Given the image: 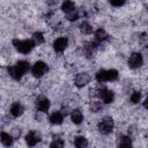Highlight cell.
Returning <instances> with one entry per match:
<instances>
[{
    "instance_id": "cell-11",
    "label": "cell",
    "mask_w": 148,
    "mask_h": 148,
    "mask_svg": "<svg viewBox=\"0 0 148 148\" xmlns=\"http://www.w3.org/2000/svg\"><path fill=\"white\" fill-rule=\"evenodd\" d=\"M9 112H10V114H12L13 117L17 118V117H21V116L23 114L24 108H23V105H22L20 102H15V103H13V104L10 105Z\"/></svg>"
},
{
    "instance_id": "cell-3",
    "label": "cell",
    "mask_w": 148,
    "mask_h": 148,
    "mask_svg": "<svg viewBox=\"0 0 148 148\" xmlns=\"http://www.w3.org/2000/svg\"><path fill=\"white\" fill-rule=\"evenodd\" d=\"M118 79V71L116 69H99L96 73V80L99 83L108 81H116Z\"/></svg>"
},
{
    "instance_id": "cell-26",
    "label": "cell",
    "mask_w": 148,
    "mask_h": 148,
    "mask_svg": "<svg viewBox=\"0 0 148 148\" xmlns=\"http://www.w3.org/2000/svg\"><path fill=\"white\" fill-rule=\"evenodd\" d=\"M109 1L113 7H120L126 2V0H109Z\"/></svg>"
},
{
    "instance_id": "cell-7",
    "label": "cell",
    "mask_w": 148,
    "mask_h": 148,
    "mask_svg": "<svg viewBox=\"0 0 148 148\" xmlns=\"http://www.w3.org/2000/svg\"><path fill=\"white\" fill-rule=\"evenodd\" d=\"M98 97L101 101H103L105 104H110L114 99V94L112 90H109L106 88H102L98 90Z\"/></svg>"
},
{
    "instance_id": "cell-19",
    "label": "cell",
    "mask_w": 148,
    "mask_h": 148,
    "mask_svg": "<svg viewBox=\"0 0 148 148\" xmlns=\"http://www.w3.org/2000/svg\"><path fill=\"white\" fill-rule=\"evenodd\" d=\"M74 146L77 148H83V147L88 146V141L84 136H76L74 140Z\"/></svg>"
},
{
    "instance_id": "cell-6",
    "label": "cell",
    "mask_w": 148,
    "mask_h": 148,
    "mask_svg": "<svg viewBox=\"0 0 148 148\" xmlns=\"http://www.w3.org/2000/svg\"><path fill=\"white\" fill-rule=\"evenodd\" d=\"M143 64V58L141 56V53H138V52H134L128 58V67L132 68V69H136L139 67H141Z\"/></svg>"
},
{
    "instance_id": "cell-20",
    "label": "cell",
    "mask_w": 148,
    "mask_h": 148,
    "mask_svg": "<svg viewBox=\"0 0 148 148\" xmlns=\"http://www.w3.org/2000/svg\"><path fill=\"white\" fill-rule=\"evenodd\" d=\"M80 30H81V32L84 34V35H90V34L92 32V27H91L88 22H82V23L80 24Z\"/></svg>"
},
{
    "instance_id": "cell-25",
    "label": "cell",
    "mask_w": 148,
    "mask_h": 148,
    "mask_svg": "<svg viewBox=\"0 0 148 148\" xmlns=\"http://www.w3.org/2000/svg\"><path fill=\"white\" fill-rule=\"evenodd\" d=\"M50 146H51V147H56V148H57V147H62V146H64V141H62L61 139H54V140L50 143Z\"/></svg>"
},
{
    "instance_id": "cell-16",
    "label": "cell",
    "mask_w": 148,
    "mask_h": 148,
    "mask_svg": "<svg viewBox=\"0 0 148 148\" xmlns=\"http://www.w3.org/2000/svg\"><path fill=\"white\" fill-rule=\"evenodd\" d=\"M117 145L121 147H128L132 145V139L128 135H120L117 139Z\"/></svg>"
},
{
    "instance_id": "cell-27",
    "label": "cell",
    "mask_w": 148,
    "mask_h": 148,
    "mask_svg": "<svg viewBox=\"0 0 148 148\" xmlns=\"http://www.w3.org/2000/svg\"><path fill=\"white\" fill-rule=\"evenodd\" d=\"M143 108L148 110V96H147V97L145 98V101H143Z\"/></svg>"
},
{
    "instance_id": "cell-21",
    "label": "cell",
    "mask_w": 148,
    "mask_h": 148,
    "mask_svg": "<svg viewBox=\"0 0 148 148\" xmlns=\"http://www.w3.org/2000/svg\"><path fill=\"white\" fill-rule=\"evenodd\" d=\"M32 40L35 42L36 45H39V44H43V43H44L45 38H44V35H43L42 32L37 31V32H35V34L32 35Z\"/></svg>"
},
{
    "instance_id": "cell-9",
    "label": "cell",
    "mask_w": 148,
    "mask_h": 148,
    "mask_svg": "<svg viewBox=\"0 0 148 148\" xmlns=\"http://www.w3.org/2000/svg\"><path fill=\"white\" fill-rule=\"evenodd\" d=\"M89 81H90V76H89V74L88 73H79L76 76H75V86L76 87H79V88H82V87H84V86H87L88 83H89Z\"/></svg>"
},
{
    "instance_id": "cell-24",
    "label": "cell",
    "mask_w": 148,
    "mask_h": 148,
    "mask_svg": "<svg viewBox=\"0 0 148 148\" xmlns=\"http://www.w3.org/2000/svg\"><path fill=\"white\" fill-rule=\"evenodd\" d=\"M101 109H102V104H101L99 101H94V102L91 103V110H92L94 112H98Z\"/></svg>"
},
{
    "instance_id": "cell-10",
    "label": "cell",
    "mask_w": 148,
    "mask_h": 148,
    "mask_svg": "<svg viewBox=\"0 0 148 148\" xmlns=\"http://www.w3.org/2000/svg\"><path fill=\"white\" fill-rule=\"evenodd\" d=\"M39 140H40V135H39V133H37L36 131H30V132L25 135V142H27V145L30 146V147L36 146V145L39 142Z\"/></svg>"
},
{
    "instance_id": "cell-17",
    "label": "cell",
    "mask_w": 148,
    "mask_h": 148,
    "mask_svg": "<svg viewBox=\"0 0 148 148\" xmlns=\"http://www.w3.org/2000/svg\"><path fill=\"white\" fill-rule=\"evenodd\" d=\"M61 9H62V12H65L67 14L75 9V3L72 0H64V2L61 3Z\"/></svg>"
},
{
    "instance_id": "cell-18",
    "label": "cell",
    "mask_w": 148,
    "mask_h": 148,
    "mask_svg": "<svg viewBox=\"0 0 148 148\" xmlns=\"http://www.w3.org/2000/svg\"><path fill=\"white\" fill-rule=\"evenodd\" d=\"M1 142H2L3 146L9 147V146L13 145V136H12L9 133L2 132V133H1Z\"/></svg>"
},
{
    "instance_id": "cell-15",
    "label": "cell",
    "mask_w": 148,
    "mask_h": 148,
    "mask_svg": "<svg viewBox=\"0 0 148 148\" xmlns=\"http://www.w3.org/2000/svg\"><path fill=\"white\" fill-rule=\"evenodd\" d=\"M71 119H72V121H73L74 124L79 125V124H81V123L83 121V113L81 112V110L75 109V110H73L72 113H71Z\"/></svg>"
},
{
    "instance_id": "cell-8",
    "label": "cell",
    "mask_w": 148,
    "mask_h": 148,
    "mask_svg": "<svg viewBox=\"0 0 148 148\" xmlns=\"http://www.w3.org/2000/svg\"><path fill=\"white\" fill-rule=\"evenodd\" d=\"M68 46V39L66 37H58L53 42V49L56 52H62Z\"/></svg>"
},
{
    "instance_id": "cell-23",
    "label": "cell",
    "mask_w": 148,
    "mask_h": 148,
    "mask_svg": "<svg viewBox=\"0 0 148 148\" xmlns=\"http://www.w3.org/2000/svg\"><path fill=\"white\" fill-rule=\"evenodd\" d=\"M141 101V92L140 91H133L132 95H131V102L136 104Z\"/></svg>"
},
{
    "instance_id": "cell-12",
    "label": "cell",
    "mask_w": 148,
    "mask_h": 148,
    "mask_svg": "<svg viewBox=\"0 0 148 148\" xmlns=\"http://www.w3.org/2000/svg\"><path fill=\"white\" fill-rule=\"evenodd\" d=\"M36 108L40 112H46L50 109V101H49V98H46L44 96L39 97L37 99V102H36Z\"/></svg>"
},
{
    "instance_id": "cell-1",
    "label": "cell",
    "mask_w": 148,
    "mask_h": 148,
    "mask_svg": "<svg viewBox=\"0 0 148 148\" xmlns=\"http://www.w3.org/2000/svg\"><path fill=\"white\" fill-rule=\"evenodd\" d=\"M30 66H29V62L25 61V60H20L18 62H16L14 66H10L8 67V74L10 77H13L14 80L18 81L21 80V77L29 71Z\"/></svg>"
},
{
    "instance_id": "cell-5",
    "label": "cell",
    "mask_w": 148,
    "mask_h": 148,
    "mask_svg": "<svg viewBox=\"0 0 148 148\" xmlns=\"http://www.w3.org/2000/svg\"><path fill=\"white\" fill-rule=\"evenodd\" d=\"M49 71V66L47 64H45L44 61H36L34 65H32V68H31V73L34 76L36 77H42L43 75H45Z\"/></svg>"
},
{
    "instance_id": "cell-4",
    "label": "cell",
    "mask_w": 148,
    "mask_h": 148,
    "mask_svg": "<svg viewBox=\"0 0 148 148\" xmlns=\"http://www.w3.org/2000/svg\"><path fill=\"white\" fill-rule=\"evenodd\" d=\"M113 126H114L113 119H112L111 117H104V118H102L101 121L98 123L97 128H98V131H99L102 134L106 135V134H109V133L112 132Z\"/></svg>"
},
{
    "instance_id": "cell-13",
    "label": "cell",
    "mask_w": 148,
    "mask_h": 148,
    "mask_svg": "<svg viewBox=\"0 0 148 148\" xmlns=\"http://www.w3.org/2000/svg\"><path fill=\"white\" fill-rule=\"evenodd\" d=\"M94 36H95V42H96V43H102V42H104V40H106V39L109 38L108 32H106L103 28L97 29V30L94 32Z\"/></svg>"
},
{
    "instance_id": "cell-14",
    "label": "cell",
    "mask_w": 148,
    "mask_h": 148,
    "mask_svg": "<svg viewBox=\"0 0 148 148\" xmlns=\"http://www.w3.org/2000/svg\"><path fill=\"white\" fill-rule=\"evenodd\" d=\"M49 120L52 125H60L64 121V114L60 111H56L51 113V116L49 117Z\"/></svg>"
},
{
    "instance_id": "cell-2",
    "label": "cell",
    "mask_w": 148,
    "mask_h": 148,
    "mask_svg": "<svg viewBox=\"0 0 148 148\" xmlns=\"http://www.w3.org/2000/svg\"><path fill=\"white\" fill-rule=\"evenodd\" d=\"M13 45L16 49V51H18L20 53L27 54L29 53L34 47H35V42L32 39H14L13 40Z\"/></svg>"
},
{
    "instance_id": "cell-22",
    "label": "cell",
    "mask_w": 148,
    "mask_h": 148,
    "mask_svg": "<svg viewBox=\"0 0 148 148\" xmlns=\"http://www.w3.org/2000/svg\"><path fill=\"white\" fill-rule=\"evenodd\" d=\"M66 17H67L68 21H76V20L80 17V14H79V12H77L76 9H74V10L67 13V14H66Z\"/></svg>"
}]
</instances>
